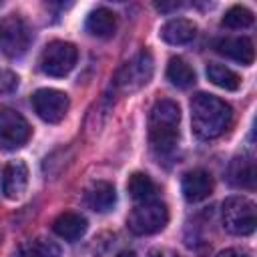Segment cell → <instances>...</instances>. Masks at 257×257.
<instances>
[{
	"instance_id": "obj_8",
	"label": "cell",
	"mask_w": 257,
	"mask_h": 257,
	"mask_svg": "<svg viewBox=\"0 0 257 257\" xmlns=\"http://www.w3.org/2000/svg\"><path fill=\"white\" fill-rule=\"evenodd\" d=\"M32 128L28 120L14 108L2 106L0 108V147L6 151L20 149L28 143Z\"/></svg>"
},
{
	"instance_id": "obj_14",
	"label": "cell",
	"mask_w": 257,
	"mask_h": 257,
	"mask_svg": "<svg viewBox=\"0 0 257 257\" xmlns=\"http://www.w3.org/2000/svg\"><path fill=\"white\" fill-rule=\"evenodd\" d=\"M195 34H197V24L189 18H173V20L165 22L159 30V36L167 44H173V46L191 42L195 38Z\"/></svg>"
},
{
	"instance_id": "obj_4",
	"label": "cell",
	"mask_w": 257,
	"mask_h": 257,
	"mask_svg": "<svg viewBox=\"0 0 257 257\" xmlns=\"http://www.w3.org/2000/svg\"><path fill=\"white\" fill-rule=\"evenodd\" d=\"M167 221H169L167 205L159 199H151V201L139 203L131 211L126 225L135 235H153V233H159L161 229H165Z\"/></svg>"
},
{
	"instance_id": "obj_9",
	"label": "cell",
	"mask_w": 257,
	"mask_h": 257,
	"mask_svg": "<svg viewBox=\"0 0 257 257\" xmlns=\"http://www.w3.org/2000/svg\"><path fill=\"white\" fill-rule=\"evenodd\" d=\"M32 106L36 110V114L44 120V122H60L70 106V100L66 96V92L56 90V88H38L32 94Z\"/></svg>"
},
{
	"instance_id": "obj_13",
	"label": "cell",
	"mask_w": 257,
	"mask_h": 257,
	"mask_svg": "<svg viewBox=\"0 0 257 257\" xmlns=\"http://www.w3.org/2000/svg\"><path fill=\"white\" fill-rule=\"evenodd\" d=\"M86 205L96 213H108L116 205L114 185L108 181H92L84 193Z\"/></svg>"
},
{
	"instance_id": "obj_6",
	"label": "cell",
	"mask_w": 257,
	"mask_h": 257,
	"mask_svg": "<svg viewBox=\"0 0 257 257\" xmlns=\"http://www.w3.org/2000/svg\"><path fill=\"white\" fill-rule=\"evenodd\" d=\"M78 58V50L72 42H64V40H52L48 42L38 58L40 70L48 76H66Z\"/></svg>"
},
{
	"instance_id": "obj_5",
	"label": "cell",
	"mask_w": 257,
	"mask_h": 257,
	"mask_svg": "<svg viewBox=\"0 0 257 257\" xmlns=\"http://www.w3.org/2000/svg\"><path fill=\"white\" fill-rule=\"evenodd\" d=\"M32 42V30L18 14L0 18V52L8 58H20Z\"/></svg>"
},
{
	"instance_id": "obj_19",
	"label": "cell",
	"mask_w": 257,
	"mask_h": 257,
	"mask_svg": "<svg viewBox=\"0 0 257 257\" xmlns=\"http://www.w3.org/2000/svg\"><path fill=\"white\" fill-rule=\"evenodd\" d=\"M126 191H128V195H131L137 203H143V201L155 199L157 185H155V181H153L147 173H133V175L128 177Z\"/></svg>"
},
{
	"instance_id": "obj_25",
	"label": "cell",
	"mask_w": 257,
	"mask_h": 257,
	"mask_svg": "<svg viewBox=\"0 0 257 257\" xmlns=\"http://www.w3.org/2000/svg\"><path fill=\"white\" fill-rule=\"evenodd\" d=\"M149 257H177V255L173 251H169V249H153L149 253Z\"/></svg>"
},
{
	"instance_id": "obj_18",
	"label": "cell",
	"mask_w": 257,
	"mask_h": 257,
	"mask_svg": "<svg viewBox=\"0 0 257 257\" xmlns=\"http://www.w3.org/2000/svg\"><path fill=\"white\" fill-rule=\"evenodd\" d=\"M167 78L177 88H189L195 82V70L191 68V64L185 58L173 56L167 64Z\"/></svg>"
},
{
	"instance_id": "obj_2",
	"label": "cell",
	"mask_w": 257,
	"mask_h": 257,
	"mask_svg": "<svg viewBox=\"0 0 257 257\" xmlns=\"http://www.w3.org/2000/svg\"><path fill=\"white\" fill-rule=\"evenodd\" d=\"M181 108L171 98H161L153 104L149 114V141L157 155H169L179 141Z\"/></svg>"
},
{
	"instance_id": "obj_21",
	"label": "cell",
	"mask_w": 257,
	"mask_h": 257,
	"mask_svg": "<svg viewBox=\"0 0 257 257\" xmlns=\"http://www.w3.org/2000/svg\"><path fill=\"white\" fill-rule=\"evenodd\" d=\"M253 12L247 8V6H241V4H235L231 6L225 16H223V26L227 28H233V30H241V28H249L253 24Z\"/></svg>"
},
{
	"instance_id": "obj_1",
	"label": "cell",
	"mask_w": 257,
	"mask_h": 257,
	"mask_svg": "<svg viewBox=\"0 0 257 257\" xmlns=\"http://www.w3.org/2000/svg\"><path fill=\"white\" fill-rule=\"evenodd\" d=\"M233 122V108L219 96L197 92L191 98V124L195 137L211 141L221 137Z\"/></svg>"
},
{
	"instance_id": "obj_7",
	"label": "cell",
	"mask_w": 257,
	"mask_h": 257,
	"mask_svg": "<svg viewBox=\"0 0 257 257\" xmlns=\"http://www.w3.org/2000/svg\"><path fill=\"white\" fill-rule=\"evenodd\" d=\"M153 70H155L153 56H151V52L143 50L135 58H131L128 62L122 64V68L114 76V84L120 92H135L151 80Z\"/></svg>"
},
{
	"instance_id": "obj_16",
	"label": "cell",
	"mask_w": 257,
	"mask_h": 257,
	"mask_svg": "<svg viewBox=\"0 0 257 257\" xmlns=\"http://www.w3.org/2000/svg\"><path fill=\"white\" fill-rule=\"evenodd\" d=\"M84 28L88 34H92L96 38H110L116 30V14L112 10L100 6L86 16Z\"/></svg>"
},
{
	"instance_id": "obj_17",
	"label": "cell",
	"mask_w": 257,
	"mask_h": 257,
	"mask_svg": "<svg viewBox=\"0 0 257 257\" xmlns=\"http://www.w3.org/2000/svg\"><path fill=\"white\" fill-rule=\"evenodd\" d=\"M52 231L58 237L66 239V241H76L86 233V219L82 215H78V213L64 211L54 219Z\"/></svg>"
},
{
	"instance_id": "obj_20",
	"label": "cell",
	"mask_w": 257,
	"mask_h": 257,
	"mask_svg": "<svg viewBox=\"0 0 257 257\" xmlns=\"http://www.w3.org/2000/svg\"><path fill=\"white\" fill-rule=\"evenodd\" d=\"M207 78L219 86V88H225V90H237L241 86V78L237 72H233L229 66L225 64H219V62H211L207 66Z\"/></svg>"
},
{
	"instance_id": "obj_10",
	"label": "cell",
	"mask_w": 257,
	"mask_h": 257,
	"mask_svg": "<svg viewBox=\"0 0 257 257\" xmlns=\"http://www.w3.org/2000/svg\"><path fill=\"white\" fill-rule=\"evenodd\" d=\"M181 191H183V197L189 203H199V201L207 199L213 193V177H211V173H207L205 169L187 171L183 175V181H181Z\"/></svg>"
},
{
	"instance_id": "obj_26",
	"label": "cell",
	"mask_w": 257,
	"mask_h": 257,
	"mask_svg": "<svg viewBox=\"0 0 257 257\" xmlns=\"http://www.w3.org/2000/svg\"><path fill=\"white\" fill-rule=\"evenodd\" d=\"M118 257H137V255H135L133 251H122V253H120Z\"/></svg>"
},
{
	"instance_id": "obj_24",
	"label": "cell",
	"mask_w": 257,
	"mask_h": 257,
	"mask_svg": "<svg viewBox=\"0 0 257 257\" xmlns=\"http://www.w3.org/2000/svg\"><path fill=\"white\" fill-rule=\"evenodd\" d=\"M215 257H249V253H247L245 249L231 247V249H223V251H219Z\"/></svg>"
},
{
	"instance_id": "obj_12",
	"label": "cell",
	"mask_w": 257,
	"mask_h": 257,
	"mask_svg": "<svg viewBox=\"0 0 257 257\" xmlns=\"http://www.w3.org/2000/svg\"><path fill=\"white\" fill-rule=\"evenodd\" d=\"M215 50L225 54L227 58H233L245 66L253 64L255 60V48L253 42L247 36H225L215 42Z\"/></svg>"
},
{
	"instance_id": "obj_3",
	"label": "cell",
	"mask_w": 257,
	"mask_h": 257,
	"mask_svg": "<svg viewBox=\"0 0 257 257\" xmlns=\"http://www.w3.org/2000/svg\"><path fill=\"white\" fill-rule=\"evenodd\" d=\"M223 227L233 235H251L257 225L255 203L247 197H229L223 201L221 209Z\"/></svg>"
},
{
	"instance_id": "obj_23",
	"label": "cell",
	"mask_w": 257,
	"mask_h": 257,
	"mask_svg": "<svg viewBox=\"0 0 257 257\" xmlns=\"http://www.w3.org/2000/svg\"><path fill=\"white\" fill-rule=\"evenodd\" d=\"M16 86H18V74L0 64V94L12 92L16 90Z\"/></svg>"
},
{
	"instance_id": "obj_15",
	"label": "cell",
	"mask_w": 257,
	"mask_h": 257,
	"mask_svg": "<svg viewBox=\"0 0 257 257\" xmlns=\"http://www.w3.org/2000/svg\"><path fill=\"white\" fill-rule=\"evenodd\" d=\"M227 177L229 183L241 189H253L255 187V179H257V171H255V161L251 155H241L235 157L229 163L227 169Z\"/></svg>"
},
{
	"instance_id": "obj_11",
	"label": "cell",
	"mask_w": 257,
	"mask_h": 257,
	"mask_svg": "<svg viewBox=\"0 0 257 257\" xmlns=\"http://www.w3.org/2000/svg\"><path fill=\"white\" fill-rule=\"evenodd\" d=\"M28 187V167L24 161H10L2 171V193L6 199H20Z\"/></svg>"
},
{
	"instance_id": "obj_22",
	"label": "cell",
	"mask_w": 257,
	"mask_h": 257,
	"mask_svg": "<svg viewBox=\"0 0 257 257\" xmlns=\"http://www.w3.org/2000/svg\"><path fill=\"white\" fill-rule=\"evenodd\" d=\"M24 257H60V247L48 239H34L28 243Z\"/></svg>"
}]
</instances>
